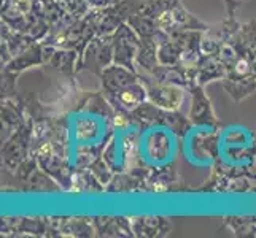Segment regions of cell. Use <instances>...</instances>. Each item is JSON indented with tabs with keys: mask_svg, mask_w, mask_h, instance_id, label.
<instances>
[]
</instances>
